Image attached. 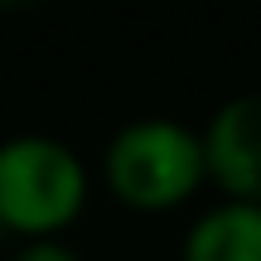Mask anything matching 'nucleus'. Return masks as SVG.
I'll list each match as a JSON object with an SVG mask.
<instances>
[{
	"label": "nucleus",
	"mask_w": 261,
	"mask_h": 261,
	"mask_svg": "<svg viewBox=\"0 0 261 261\" xmlns=\"http://www.w3.org/2000/svg\"><path fill=\"white\" fill-rule=\"evenodd\" d=\"M102 184L130 213H169L184 208L208 184L203 136L169 116H140L126 121L107 140Z\"/></svg>",
	"instance_id": "1"
},
{
	"label": "nucleus",
	"mask_w": 261,
	"mask_h": 261,
	"mask_svg": "<svg viewBox=\"0 0 261 261\" xmlns=\"http://www.w3.org/2000/svg\"><path fill=\"white\" fill-rule=\"evenodd\" d=\"M92 179L68 140L24 130L0 140V227L24 242L63 237L83 218Z\"/></svg>",
	"instance_id": "2"
},
{
	"label": "nucleus",
	"mask_w": 261,
	"mask_h": 261,
	"mask_svg": "<svg viewBox=\"0 0 261 261\" xmlns=\"http://www.w3.org/2000/svg\"><path fill=\"white\" fill-rule=\"evenodd\" d=\"M198 136H203L208 184L223 189V198L261 203V92L223 102Z\"/></svg>",
	"instance_id": "3"
},
{
	"label": "nucleus",
	"mask_w": 261,
	"mask_h": 261,
	"mask_svg": "<svg viewBox=\"0 0 261 261\" xmlns=\"http://www.w3.org/2000/svg\"><path fill=\"white\" fill-rule=\"evenodd\" d=\"M179 261H261V203L223 198L184 232Z\"/></svg>",
	"instance_id": "4"
},
{
	"label": "nucleus",
	"mask_w": 261,
	"mask_h": 261,
	"mask_svg": "<svg viewBox=\"0 0 261 261\" xmlns=\"http://www.w3.org/2000/svg\"><path fill=\"white\" fill-rule=\"evenodd\" d=\"M10 261H83L63 237H34V242H19V252Z\"/></svg>",
	"instance_id": "5"
},
{
	"label": "nucleus",
	"mask_w": 261,
	"mask_h": 261,
	"mask_svg": "<svg viewBox=\"0 0 261 261\" xmlns=\"http://www.w3.org/2000/svg\"><path fill=\"white\" fill-rule=\"evenodd\" d=\"M15 5H29V0H0V10H15Z\"/></svg>",
	"instance_id": "6"
}]
</instances>
